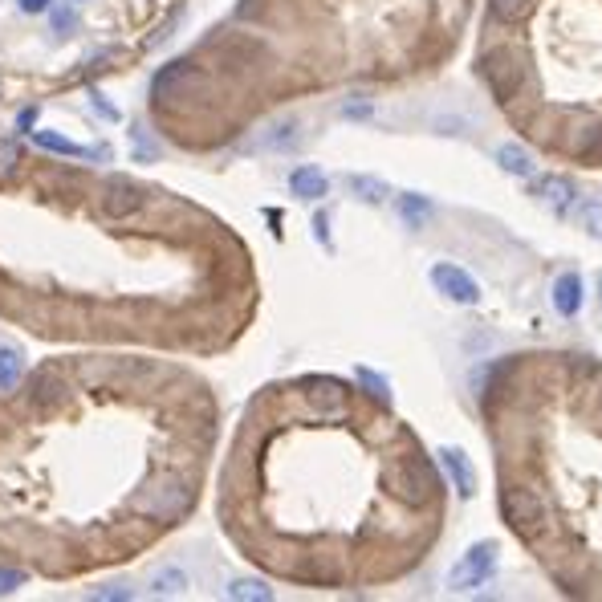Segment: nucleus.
<instances>
[{"label":"nucleus","mask_w":602,"mask_h":602,"mask_svg":"<svg viewBox=\"0 0 602 602\" xmlns=\"http://www.w3.org/2000/svg\"><path fill=\"white\" fill-rule=\"evenodd\" d=\"M25 379V354L21 346H0V391H13Z\"/></svg>","instance_id":"nucleus-16"},{"label":"nucleus","mask_w":602,"mask_h":602,"mask_svg":"<svg viewBox=\"0 0 602 602\" xmlns=\"http://www.w3.org/2000/svg\"><path fill=\"white\" fill-rule=\"evenodd\" d=\"M90 598H102V602H131V598H135V590H131V586H123V582H110V586L90 590Z\"/></svg>","instance_id":"nucleus-26"},{"label":"nucleus","mask_w":602,"mask_h":602,"mask_svg":"<svg viewBox=\"0 0 602 602\" xmlns=\"http://www.w3.org/2000/svg\"><path fill=\"white\" fill-rule=\"evenodd\" d=\"M529 9H533V0H489V13H493L497 21H505V25L521 21Z\"/></svg>","instance_id":"nucleus-23"},{"label":"nucleus","mask_w":602,"mask_h":602,"mask_svg":"<svg viewBox=\"0 0 602 602\" xmlns=\"http://www.w3.org/2000/svg\"><path fill=\"white\" fill-rule=\"evenodd\" d=\"M184 78H192V62H171V66H163V70L155 74L151 94L163 102V98H171V94H175V86L184 82Z\"/></svg>","instance_id":"nucleus-19"},{"label":"nucleus","mask_w":602,"mask_h":602,"mask_svg":"<svg viewBox=\"0 0 602 602\" xmlns=\"http://www.w3.org/2000/svg\"><path fill=\"white\" fill-rule=\"evenodd\" d=\"M25 399H29V407H33V411H53L57 403L66 399V375L57 371V367H41V371H33Z\"/></svg>","instance_id":"nucleus-8"},{"label":"nucleus","mask_w":602,"mask_h":602,"mask_svg":"<svg viewBox=\"0 0 602 602\" xmlns=\"http://www.w3.org/2000/svg\"><path fill=\"white\" fill-rule=\"evenodd\" d=\"M289 192L297 196V200H306V204H314V200H322L326 192H330V179L314 167V163H301L293 175H289Z\"/></svg>","instance_id":"nucleus-9"},{"label":"nucleus","mask_w":602,"mask_h":602,"mask_svg":"<svg viewBox=\"0 0 602 602\" xmlns=\"http://www.w3.org/2000/svg\"><path fill=\"white\" fill-rule=\"evenodd\" d=\"M306 399H310V407L314 411H342L346 407V387L338 383V379H310L306 383Z\"/></svg>","instance_id":"nucleus-11"},{"label":"nucleus","mask_w":602,"mask_h":602,"mask_svg":"<svg viewBox=\"0 0 602 602\" xmlns=\"http://www.w3.org/2000/svg\"><path fill=\"white\" fill-rule=\"evenodd\" d=\"M17 9H21V13H45L49 0H17Z\"/></svg>","instance_id":"nucleus-34"},{"label":"nucleus","mask_w":602,"mask_h":602,"mask_svg":"<svg viewBox=\"0 0 602 602\" xmlns=\"http://www.w3.org/2000/svg\"><path fill=\"white\" fill-rule=\"evenodd\" d=\"M53 29H57V33H74V29H78V13H74V9H57V13H53Z\"/></svg>","instance_id":"nucleus-28"},{"label":"nucleus","mask_w":602,"mask_h":602,"mask_svg":"<svg viewBox=\"0 0 602 602\" xmlns=\"http://www.w3.org/2000/svg\"><path fill=\"white\" fill-rule=\"evenodd\" d=\"M192 509V489L184 480H155V485L135 501V513L147 517V521H159V525H171Z\"/></svg>","instance_id":"nucleus-4"},{"label":"nucleus","mask_w":602,"mask_h":602,"mask_svg":"<svg viewBox=\"0 0 602 602\" xmlns=\"http://www.w3.org/2000/svg\"><path fill=\"white\" fill-rule=\"evenodd\" d=\"M354 379L367 387V395H371V399H379V403H391V387H387V379H383V375H375L371 367H358V371H354Z\"/></svg>","instance_id":"nucleus-24"},{"label":"nucleus","mask_w":602,"mask_h":602,"mask_svg":"<svg viewBox=\"0 0 602 602\" xmlns=\"http://www.w3.org/2000/svg\"><path fill=\"white\" fill-rule=\"evenodd\" d=\"M98 208H102L110 220H127L131 212L143 208V184H135V179H127V175L106 179V188L98 192Z\"/></svg>","instance_id":"nucleus-6"},{"label":"nucleus","mask_w":602,"mask_h":602,"mask_svg":"<svg viewBox=\"0 0 602 602\" xmlns=\"http://www.w3.org/2000/svg\"><path fill=\"white\" fill-rule=\"evenodd\" d=\"M37 114H41L37 106H29V110H21V114H17V131H21V135H29V131L37 127Z\"/></svg>","instance_id":"nucleus-31"},{"label":"nucleus","mask_w":602,"mask_h":602,"mask_svg":"<svg viewBox=\"0 0 602 602\" xmlns=\"http://www.w3.org/2000/svg\"><path fill=\"white\" fill-rule=\"evenodd\" d=\"M554 310H558L562 318H574V314L582 310V277H578V273H562V277L554 281Z\"/></svg>","instance_id":"nucleus-14"},{"label":"nucleus","mask_w":602,"mask_h":602,"mask_svg":"<svg viewBox=\"0 0 602 602\" xmlns=\"http://www.w3.org/2000/svg\"><path fill=\"white\" fill-rule=\"evenodd\" d=\"M297 143H301V123H297V118H277V123L261 135L265 151H293Z\"/></svg>","instance_id":"nucleus-15"},{"label":"nucleus","mask_w":602,"mask_h":602,"mask_svg":"<svg viewBox=\"0 0 602 602\" xmlns=\"http://www.w3.org/2000/svg\"><path fill=\"white\" fill-rule=\"evenodd\" d=\"M17 586H25V574L13 566H0V594H13Z\"/></svg>","instance_id":"nucleus-27"},{"label":"nucleus","mask_w":602,"mask_h":602,"mask_svg":"<svg viewBox=\"0 0 602 602\" xmlns=\"http://www.w3.org/2000/svg\"><path fill=\"white\" fill-rule=\"evenodd\" d=\"M387 485L391 493L403 501V505H432L436 489H440V480H436V468L424 460V456H399L387 472Z\"/></svg>","instance_id":"nucleus-1"},{"label":"nucleus","mask_w":602,"mask_h":602,"mask_svg":"<svg viewBox=\"0 0 602 602\" xmlns=\"http://www.w3.org/2000/svg\"><path fill=\"white\" fill-rule=\"evenodd\" d=\"M346 184H350V192H354L358 200H367V204H383V200L391 196L387 184H383V179H375V175H350Z\"/></svg>","instance_id":"nucleus-22"},{"label":"nucleus","mask_w":602,"mask_h":602,"mask_svg":"<svg viewBox=\"0 0 602 602\" xmlns=\"http://www.w3.org/2000/svg\"><path fill=\"white\" fill-rule=\"evenodd\" d=\"M399 216L407 220V228H424V224L436 216V208H432V200H428V196L407 192V196H399Z\"/></svg>","instance_id":"nucleus-20"},{"label":"nucleus","mask_w":602,"mask_h":602,"mask_svg":"<svg viewBox=\"0 0 602 602\" xmlns=\"http://www.w3.org/2000/svg\"><path fill=\"white\" fill-rule=\"evenodd\" d=\"M224 598H236V602H269L273 598V586H265L261 578H232L224 586Z\"/></svg>","instance_id":"nucleus-18"},{"label":"nucleus","mask_w":602,"mask_h":602,"mask_svg":"<svg viewBox=\"0 0 602 602\" xmlns=\"http://www.w3.org/2000/svg\"><path fill=\"white\" fill-rule=\"evenodd\" d=\"M314 228H318V240H330V232H326V216H318V220H314Z\"/></svg>","instance_id":"nucleus-35"},{"label":"nucleus","mask_w":602,"mask_h":602,"mask_svg":"<svg viewBox=\"0 0 602 602\" xmlns=\"http://www.w3.org/2000/svg\"><path fill=\"white\" fill-rule=\"evenodd\" d=\"M598 415H602V395H598Z\"/></svg>","instance_id":"nucleus-37"},{"label":"nucleus","mask_w":602,"mask_h":602,"mask_svg":"<svg viewBox=\"0 0 602 602\" xmlns=\"http://www.w3.org/2000/svg\"><path fill=\"white\" fill-rule=\"evenodd\" d=\"M131 135H135V143H139L143 159H151V155H155V147H151V139H147V127H143V123H135V127H131Z\"/></svg>","instance_id":"nucleus-32"},{"label":"nucleus","mask_w":602,"mask_h":602,"mask_svg":"<svg viewBox=\"0 0 602 602\" xmlns=\"http://www.w3.org/2000/svg\"><path fill=\"white\" fill-rule=\"evenodd\" d=\"M497 163H501L509 175H521V179L533 175V155H529L521 143H501V147H497Z\"/></svg>","instance_id":"nucleus-21"},{"label":"nucleus","mask_w":602,"mask_h":602,"mask_svg":"<svg viewBox=\"0 0 602 602\" xmlns=\"http://www.w3.org/2000/svg\"><path fill=\"white\" fill-rule=\"evenodd\" d=\"M476 70H480V78L489 82V90L501 102H509V98H517L525 90V62H521V53L509 49V45L485 49V53L476 57Z\"/></svg>","instance_id":"nucleus-2"},{"label":"nucleus","mask_w":602,"mask_h":602,"mask_svg":"<svg viewBox=\"0 0 602 602\" xmlns=\"http://www.w3.org/2000/svg\"><path fill=\"white\" fill-rule=\"evenodd\" d=\"M501 509H505V521L525 541H537L541 533H546L550 509H546V501H541V493H533L525 485H509V489H501Z\"/></svg>","instance_id":"nucleus-3"},{"label":"nucleus","mask_w":602,"mask_h":602,"mask_svg":"<svg viewBox=\"0 0 602 602\" xmlns=\"http://www.w3.org/2000/svg\"><path fill=\"white\" fill-rule=\"evenodd\" d=\"M13 167H17V147L0 143V175H13Z\"/></svg>","instance_id":"nucleus-29"},{"label":"nucleus","mask_w":602,"mask_h":602,"mask_svg":"<svg viewBox=\"0 0 602 602\" xmlns=\"http://www.w3.org/2000/svg\"><path fill=\"white\" fill-rule=\"evenodd\" d=\"M432 285H436L448 301H456V306H476V301H480V285L472 281V273H464V269L452 265V261L432 265Z\"/></svg>","instance_id":"nucleus-7"},{"label":"nucleus","mask_w":602,"mask_h":602,"mask_svg":"<svg viewBox=\"0 0 602 602\" xmlns=\"http://www.w3.org/2000/svg\"><path fill=\"white\" fill-rule=\"evenodd\" d=\"M440 464L448 468V476H452V485H456L460 497H472V493H476L472 464H468V456H464L460 448H440Z\"/></svg>","instance_id":"nucleus-12"},{"label":"nucleus","mask_w":602,"mask_h":602,"mask_svg":"<svg viewBox=\"0 0 602 602\" xmlns=\"http://www.w3.org/2000/svg\"><path fill=\"white\" fill-rule=\"evenodd\" d=\"M533 192L546 200L554 212H570V204H574V188H570V179H562V175H541L537 184H533Z\"/></svg>","instance_id":"nucleus-13"},{"label":"nucleus","mask_w":602,"mask_h":602,"mask_svg":"<svg viewBox=\"0 0 602 602\" xmlns=\"http://www.w3.org/2000/svg\"><path fill=\"white\" fill-rule=\"evenodd\" d=\"M497 570V546L493 541H476V546L452 566V590H476V586H485Z\"/></svg>","instance_id":"nucleus-5"},{"label":"nucleus","mask_w":602,"mask_h":602,"mask_svg":"<svg viewBox=\"0 0 602 602\" xmlns=\"http://www.w3.org/2000/svg\"><path fill=\"white\" fill-rule=\"evenodd\" d=\"M342 114H346V118H367V114H371V102H346Z\"/></svg>","instance_id":"nucleus-33"},{"label":"nucleus","mask_w":602,"mask_h":602,"mask_svg":"<svg viewBox=\"0 0 602 602\" xmlns=\"http://www.w3.org/2000/svg\"><path fill=\"white\" fill-rule=\"evenodd\" d=\"M598 306H602V273H598Z\"/></svg>","instance_id":"nucleus-36"},{"label":"nucleus","mask_w":602,"mask_h":602,"mask_svg":"<svg viewBox=\"0 0 602 602\" xmlns=\"http://www.w3.org/2000/svg\"><path fill=\"white\" fill-rule=\"evenodd\" d=\"M436 127H440L444 135H464V127H468V123H464V118H448V114H440V118H436Z\"/></svg>","instance_id":"nucleus-30"},{"label":"nucleus","mask_w":602,"mask_h":602,"mask_svg":"<svg viewBox=\"0 0 602 602\" xmlns=\"http://www.w3.org/2000/svg\"><path fill=\"white\" fill-rule=\"evenodd\" d=\"M188 590V574L179 570V566H163L151 574V594L155 598H175V594H184Z\"/></svg>","instance_id":"nucleus-17"},{"label":"nucleus","mask_w":602,"mask_h":602,"mask_svg":"<svg viewBox=\"0 0 602 602\" xmlns=\"http://www.w3.org/2000/svg\"><path fill=\"white\" fill-rule=\"evenodd\" d=\"M29 135H33L37 147H45V151H53V155H70V159H106V155H110L106 147H82V143H70V139L53 135V131H29Z\"/></svg>","instance_id":"nucleus-10"},{"label":"nucleus","mask_w":602,"mask_h":602,"mask_svg":"<svg viewBox=\"0 0 602 602\" xmlns=\"http://www.w3.org/2000/svg\"><path fill=\"white\" fill-rule=\"evenodd\" d=\"M578 220H582V228H586V232L602 236V200H586V204L578 208Z\"/></svg>","instance_id":"nucleus-25"}]
</instances>
